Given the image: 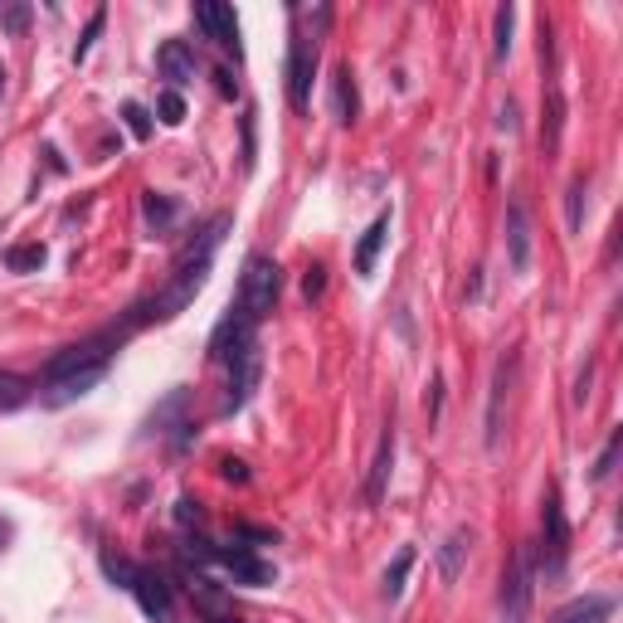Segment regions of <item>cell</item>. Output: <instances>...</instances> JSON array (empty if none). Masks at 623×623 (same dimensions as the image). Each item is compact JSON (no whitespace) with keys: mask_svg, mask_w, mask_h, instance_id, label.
I'll list each match as a JSON object with an SVG mask.
<instances>
[{"mask_svg":"<svg viewBox=\"0 0 623 623\" xmlns=\"http://www.w3.org/2000/svg\"><path fill=\"white\" fill-rule=\"evenodd\" d=\"M220 477L224 482H249V468L239 458H220Z\"/></svg>","mask_w":623,"mask_h":623,"instance_id":"8d00e7d4","label":"cell"},{"mask_svg":"<svg viewBox=\"0 0 623 623\" xmlns=\"http://www.w3.org/2000/svg\"><path fill=\"white\" fill-rule=\"evenodd\" d=\"M176 521H181V526H200V521H205V512H200V502H190V497H181V502H176Z\"/></svg>","mask_w":623,"mask_h":623,"instance_id":"e575fe53","label":"cell"},{"mask_svg":"<svg viewBox=\"0 0 623 623\" xmlns=\"http://www.w3.org/2000/svg\"><path fill=\"white\" fill-rule=\"evenodd\" d=\"M468 550H473V531H468V526L448 531V541L439 546V575H443V585H453V580L463 575V565H468Z\"/></svg>","mask_w":623,"mask_h":623,"instance_id":"ac0fdd59","label":"cell"},{"mask_svg":"<svg viewBox=\"0 0 623 623\" xmlns=\"http://www.w3.org/2000/svg\"><path fill=\"white\" fill-rule=\"evenodd\" d=\"M181 580H185V594H190V604L205 614V623H224L234 619V604H229V594H224L205 570H195V565H181Z\"/></svg>","mask_w":623,"mask_h":623,"instance_id":"3957f363","label":"cell"},{"mask_svg":"<svg viewBox=\"0 0 623 623\" xmlns=\"http://www.w3.org/2000/svg\"><path fill=\"white\" fill-rule=\"evenodd\" d=\"M156 64H161V74L171 78L176 88L195 83V69H200V64H195V49H190L185 39H166V44H161V54H156Z\"/></svg>","mask_w":623,"mask_h":623,"instance_id":"2e32d148","label":"cell"},{"mask_svg":"<svg viewBox=\"0 0 623 623\" xmlns=\"http://www.w3.org/2000/svg\"><path fill=\"white\" fill-rule=\"evenodd\" d=\"M390 468H395V429L380 434V448H375V463H370V482H366V502L380 507L385 502V487H390Z\"/></svg>","mask_w":623,"mask_h":623,"instance_id":"e0dca14e","label":"cell"},{"mask_svg":"<svg viewBox=\"0 0 623 623\" xmlns=\"http://www.w3.org/2000/svg\"><path fill=\"white\" fill-rule=\"evenodd\" d=\"M112 341H117V336H93V341H78V346H69V351H59V356L44 366V385H49V380H64V375H74V370L108 366Z\"/></svg>","mask_w":623,"mask_h":623,"instance_id":"277c9868","label":"cell"},{"mask_svg":"<svg viewBox=\"0 0 623 623\" xmlns=\"http://www.w3.org/2000/svg\"><path fill=\"white\" fill-rule=\"evenodd\" d=\"M224 623H234V619H224Z\"/></svg>","mask_w":623,"mask_h":623,"instance_id":"60d3db41","label":"cell"},{"mask_svg":"<svg viewBox=\"0 0 623 623\" xmlns=\"http://www.w3.org/2000/svg\"><path fill=\"white\" fill-rule=\"evenodd\" d=\"M512 25H516V5H502L497 10V59L512 54Z\"/></svg>","mask_w":623,"mask_h":623,"instance_id":"f1b7e54d","label":"cell"},{"mask_svg":"<svg viewBox=\"0 0 623 623\" xmlns=\"http://www.w3.org/2000/svg\"><path fill=\"white\" fill-rule=\"evenodd\" d=\"M215 565H224L229 575H234V585H273V565L268 560H258L249 546H215Z\"/></svg>","mask_w":623,"mask_h":623,"instance_id":"30bf717a","label":"cell"},{"mask_svg":"<svg viewBox=\"0 0 623 623\" xmlns=\"http://www.w3.org/2000/svg\"><path fill=\"white\" fill-rule=\"evenodd\" d=\"M25 400H30V380L15 370H0V409H20Z\"/></svg>","mask_w":623,"mask_h":623,"instance_id":"603a6c76","label":"cell"},{"mask_svg":"<svg viewBox=\"0 0 623 623\" xmlns=\"http://www.w3.org/2000/svg\"><path fill=\"white\" fill-rule=\"evenodd\" d=\"M497 127H502V132H516V108H512V103L497 112Z\"/></svg>","mask_w":623,"mask_h":623,"instance_id":"74e56055","label":"cell"},{"mask_svg":"<svg viewBox=\"0 0 623 623\" xmlns=\"http://www.w3.org/2000/svg\"><path fill=\"white\" fill-rule=\"evenodd\" d=\"M541 541H546V575H560L570 555V521L560 512L555 492H546V507H541Z\"/></svg>","mask_w":623,"mask_h":623,"instance_id":"8992f818","label":"cell"},{"mask_svg":"<svg viewBox=\"0 0 623 623\" xmlns=\"http://www.w3.org/2000/svg\"><path fill=\"white\" fill-rule=\"evenodd\" d=\"M156 112H161V122H166V127H181V122H185V98L176 93V88H166V93L156 98Z\"/></svg>","mask_w":623,"mask_h":623,"instance_id":"d4e9b609","label":"cell"},{"mask_svg":"<svg viewBox=\"0 0 623 623\" xmlns=\"http://www.w3.org/2000/svg\"><path fill=\"white\" fill-rule=\"evenodd\" d=\"M619 443H623V434H609L604 453H599V463H594V482H604V477L614 473V463H619Z\"/></svg>","mask_w":623,"mask_h":623,"instance_id":"4dcf8cb0","label":"cell"},{"mask_svg":"<svg viewBox=\"0 0 623 623\" xmlns=\"http://www.w3.org/2000/svg\"><path fill=\"white\" fill-rule=\"evenodd\" d=\"M312 74H317V44L293 39L288 44V103L297 112H307V103H312Z\"/></svg>","mask_w":623,"mask_h":623,"instance_id":"9c48e42d","label":"cell"},{"mask_svg":"<svg viewBox=\"0 0 623 623\" xmlns=\"http://www.w3.org/2000/svg\"><path fill=\"white\" fill-rule=\"evenodd\" d=\"M278 293H283V268L268 254H254L244 263V278H239V312L249 322H263L278 307Z\"/></svg>","mask_w":623,"mask_h":623,"instance_id":"6da1fadb","label":"cell"},{"mask_svg":"<svg viewBox=\"0 0 623 623\" xmlns=\"http://www.w3.org/2000/svg\"><path fill=\"white\" fill-rule=\"evenodd\" d=\"M5 268H10V273H30V268H44V249H39V244H15V249L5 254Z\"/></svg>","mask_w":623,"mask_h":623,"instance_id":"cb8c5ba5","label":"cell"},{"mask_svg":"<svg viewBox=\"0 0 623 623\" xmlns=\"http://www.w3.org/2000/svg\"><path fill=\"white\" fill-rule=\"evenodd\" d=\"M331 108H336V122H356V112H361L351 64H341V69H336V78H331Z\"/></svg>","mask_w":623,"mask_h":623,"instance_id":"44dd1931","label":"cell"},{"mask_svg":"<svg viewBox=\"0 0 623 623\" xmlns=\"http://www.w3.org/2000/svg\"><path fill=\"white\" fill-rule=\"evenodd\" d=\"M512 370H516V356L497 361V375H492V400H487V443H497V434H502V400H507Z\"/></svg>","mask_w":623,"mask_h":623,"instance_id":"ffe728a7","label":"cell"},{"mask_svg":"<svg viewBox=\"0 0 623 623\" xmlns=\"http://www.w3.org/2000/svg\"><path fill=\"white\" fill-rule=\"evenodd\" d=\"M205 278H210V263H176V268H171V283L156 293L151 307H142V317H156V322L181 317L185 307L195 302V293L205 288Z\"/></svg>","mask_w":623,"mask_h":623,"instance_id":"7a4b0ae2","label":"cell"},{"mask_svg":"<svg viewBox=\"0 0 623 623\" xmlns=\"http://www.w3.org/2000/svg\"><path fill=\"white\" fill-rule=\"evenodd\" d=\"M25 20H30V10H25V5H10V10L0 15V25H5L10 35H20V30H25Z\"/></svg>","mask_w":623,"mask_h":623,"instance_id":"d590c367","label":"cell"},{"mask_svg":"<svg viewBox=\"0 0 623 623\" xmlns=\"http://www.w3.org/2000/svg\"><path fill=\"white\" fill-rule=\"evenodd\" d=\"M258 375H263V356H258V341L249 351H239L234 361H229V385H224V414H234V409H244L249 395L258 390Z\"/></svg>","mask_w":623,"mask_h":623,"instance_id":"52a82bcc","label":"cell"},{"mask_svg":"<svg viewBox=\"0 0 623 623\" xmlns=\"http://www.w3.org/2000/svg\"><path fill=\"white\" fill-rule=\"evenodd\" d=\"M560 122H565V98L560 88H546V122H541V147H560Z\"/></svg>","mask_w":623,"mask_h":623,"instance_id":"7402d4cb","label":"cell"},{"mask_svg":"<svg viewBox=\"0 0 623 623\" xmlns=\"http://www.w3.org/2000/svg\"><path fill=\"white\" fill-rule=\"evenodd\" d=\"M147 220H151V229H156V234H161V229H166V224L176 220V205H171V200H161V195H156V190H147Z\"/></svg>","mask_w":623,"mask_h":623,"instance_id":"4316f807","label":"cell"},{"mask_svg":"<svg viewBox=\"0 0 623 623\" xmlns=\"http://www.w3.org/2000/svg\"><path fill=\"white\" fill-rule=\"evenodd\" d=\"M0 88H5V69H0Z\"/></svg>","mask_w":623,"mask_h":623,"instance_id":"ab89813d","label":"cell"},{"mask_svg":"<svg viewBox=\"0 0 623 623\" xmlns=\"http://www.w3.org/2000/svg\"><path fill=\"white\" fill-rule=\"evenodd\" d=\"M531 580H536V565H531V546H521L502 575V604H507V619L521 623L526 619V604H531Z\"/></svg>","mask_w":623,"mask_h":623,"instance_id":"5b68a950","label":"cell"},{"mask_svg":"<svg viewBox=\"0 0 623 623\" xmlns=\"http://www.w3.org/2000/svg\"><path fill=\"white\" fill-rule=\"evenodd\" d=\"M614 614V599L609 594H580V599H570V604H560L550 623H609Z\"/></svg>","mask_w":623,"mask_h":623,"instance_id":"9a60e30c","label":"cell"},{"mask_svg":"<svg viewBox=\"0 0 623 623\" xmlns=\"http://www.w3.org/2000/svg\"><path fill=\"white\" fill-rule=\"evenodd\" d=\"M122 117H127L132 137H137V142H147V137H151V112L142 108V103H127V108H122Z\"/></svg>","mask_w":623,"mask_h":623,"instance_id":"f546056e","label":"cell"},{"mask_svg":"<svg viewBox=\"0 0 623 623\" xmlns=\"http://www.w3.org/2000/svg\"><path fill=\"white\" fill-rule=\"evenodd\" d=\"M507 263H512V273H526V268H531V220H526V205H521V200L507 205Z\"/></svg>","mask_w":623,"mask_h":623,"instance_id":"4fadbf2b","label":"cell"},{"mask_svg":"<svg viewBox=\"0 0 623 623\" xmlns=\"http://www.w3.org/2000/svg\"><path fill=\"white\" fill-rule=\"evenodd\" d=\"M103 575H108L112 585L132 589V580H137V565H132V560H122V555H103Z\"/></svg>","mask_w":623,"mask_h":623,"instance_id":"484cf974","label":"cell"},{"mask_svg":"<svg viewBox=\"0 0 623 623\" xmlns=\"http://www.w3.org/2000/svg\"><path fill=\"white\" fill-rule=\"evenodd\" d=\"M258 336H254V322L239 312V307H229L224 312V322L215 327V336H210V361H220V366H229L239 351H249Z\"/></svg>","mask_w":623,"mask_h":623,"instance_id":"ba28073f","label":"cell"},{"mask_svg":"<svg viewBox=\"0 0 623 623\" xmlns=\"http://www.w3.org/2000/svg\"><path fill=\"white\" fill-rule=\"evenodd\" d=\"M322 288H327V273L312 263V268H307V278H302V297L312 302V297H322Z\"/></svg>","mask_w":623,"mask_h":623,"instance_id":"836d02e7","label":"cell"},{"mask_svg":"<svg viewBox=\"0 0 623 623\" xmlns=\"http://www.w3.org/2000/svg\"><path fill=\"white\" fill-rule=\"evenodd\" d=\"M103 20H108V15H103V10H93V20H88V30H83V39H78V49H74L78 64L88 59V49H93V39H98V30H103Z\"/></svg>","mask_w":623,"mask_h":623,"instance_id":"1f68e13d","label":"cell"},{"mask_svg":"<svg viewBox=\"0 0 623 623\" xmlns=\"http://www.w3.org/2000/svg\"><path fill=\"white\" fill-rule=\"evenodd\" d=\"M132 594H137V604H142V614H147V619H156V623H171V619H176V599H171V585H166L156 570H137Z\"/></svg>","mask_w":623,"mask_h":623,"instance_id":"7c38bea8","label":"cell"},{"mask_svg":"<svg viewBox=\"0 0 623 623\" xmlns=\"http://www.w3.org/2000/svg\"><path fill=\"white\" fill-rule=\"evenodd\" d=\"M195 25L205 30V39H215L224 54H239V20H234V10H229V5H220V0L195 5Z\"/></svg>","mask_w":623,"mask_h":623,"instance_id":"8fae6325","label":"cell"},{"mask_svg":"<svg viewBox=\"0 0 623 623\" xmlns=\"http://www.w3.org/2000/svg\"><path fill=\"white\" fill-rule=\"evenodd\" d=\"M215 83H220L224 98H234V78H229V69H220V74H215Z\"/></svg>","mask_w":623,"mask_h":623,"instance_id":"f35d334b","label":"cell"},{"mask_svg":"<svg viewBox=\"0 0 623 623\" xmlns=\"http://www.w3.org/2000/svg\"><path fill=\"white\" fill-rule=\"evenodd\" d=\"M565 210H570V229H580V224H585V181L570 185V200H565Z\"/></svg>","mask_w":623,"mask_h":623,"instance_id":"d6a6232c","label":"cell"},{"mask_svg":"<svg viewBox=\"0 0 623 623\" xmlns=\"http://www.w3.org/2000/svg\"><path fill=\"white\" fill-rule=\"evenodd\" d=\"M108 375V366H88V370H74V375H64V380H49V390H44V404H74V400H83L98 380Z\"/></svg>","mask_w":623,"mask_h":623,"instance_id":"5bb4252c","label":"cell"},{"mask_svg":"<svg viewBox=\"0 0 623 623\" xmlns=\"http://www.w3.org/2000/svg\"><path fill=\"white\" fill-rule=\"evenodd\" d=\"M409 565H414V550H400V555H395V565L385 570V594H390V599H395V594L404 589V575H409Z\"/></svg>","mask_w":623,"mask_h":623,"instance_id":"83f0119b","label":"cell"},{"mask_svg":"<svg viewBox=\"0 0 623 623\" xmlns=\"http://www.w3.org/2000/svg\"><path fill=\"white\" fill-rule=\"evenodd\" d=\"M385 239H390V215H375L370 229L361 234V244H356V273H361V278L375 273V258H380V249H385Z\"/></svg>","mask_w":623,"mask_h":623,"instance_id":"d6986e66","label":"cell"}]
</instances>
